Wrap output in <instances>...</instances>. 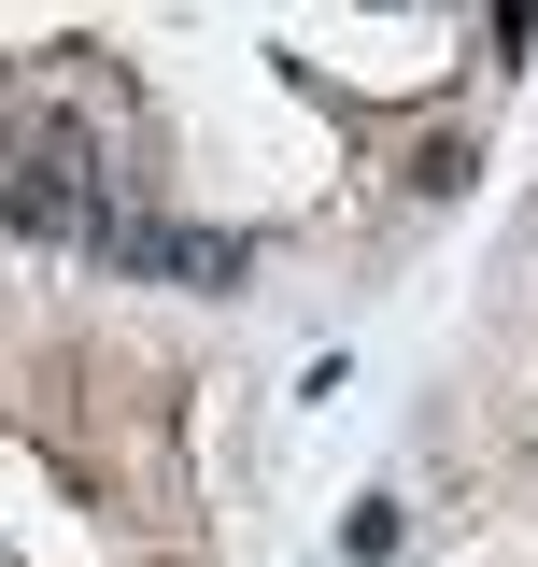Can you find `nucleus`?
<instances>
[{
  "mask_svg": "<svg viewBox=\"0 0 538 567\" xmlns=\"http://www.w3.org/2000/svg\"><path fill=\"white\" fill-rule=\"evenodd\" d=\"M170 270H185V284H213V298H227V284L256 270V241H213V227H185V241H170Z\"/></svg>",
  "mask_w": 538,
  "mask_h": 567,
  "instance_id": "f03ea898",
  "label": "nucleus"
},
{
  "mask_svg": "<svg viewBox=\"0 0 538 567\" xmlns=\"http://www.w3.org/2000/svg\"><path fill=\"white\" fill-rule=\"evenodd\" d=\"M468 171H482L468 128H425V142H411V199H468Z\"/></svg>",
  "mask_w": 538,
  "mask_h": 567,
  "instance_id": "f257e3e1",
  "label": "nucleus"
}]
</instances>
